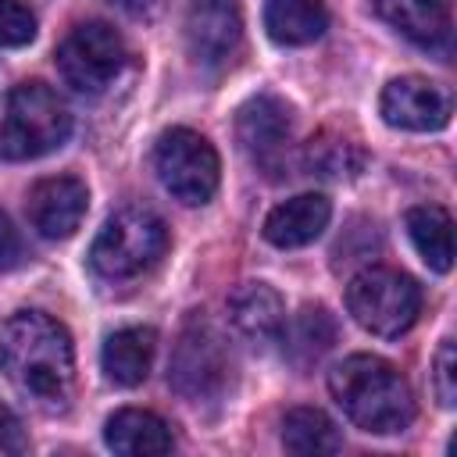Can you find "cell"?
<instances>
[{"label":"cell","instance_id":"1","mask_svg":"<svg viewBox=\"0 0 457 457\" xmlns=\"http://www.w3.org/2000/svg\"><path fill=\"white\" fill-rule=\"evenodd\" d=\"M0 386L39 414H57L75 396V346L68 328L43 311H18L0 325Z\"/></svg>","mask_w":457,"mask_h":457},{"label":"cell","instance_id":"2","mask_svg":"<svg viewBox=\"0 0 457 457\" xmlns=\"http://www.w3.org/2000/svg\"><path fill=\"white\" fill-rule=\"evenodd\" d=\"M328 393L343 414L375 436L403 432L414 421V393L396 364L378 353H350L328 371Z\"/></svg>","mask_w":457,"mask_h":457},{"label":"cell","instance_id":"3","mask_svg":"<svg viewBox=\"0 0 457 457\" xmlns=\"http://www.w3.org/2000/svg\"><path fill=\"white\" fill-rule=\"evenodd\" d=\"M232 382H236V353L225 332L211 318L189 314L171 346L168 386L189 403H214L232 389Z\"/></svg>","mask_w":457,"mask_h":457},{"label":"cell","instance_id":"4","mask_svg":"<svg viewBox=\"0 0 457 457\" xmlns=\"http://www.w3.org/2000/svg\"><path fill=\"white\" fill-rule=\"evenodd\" d=\"M71 136V111L46 82H21L7 93L0 121V157L36 161L64 146Z\"/></svg>","mask_w":457,"mask_h":457},{"label":"cell","instance_id":"5","mask_svg":"<svg viewBox=\"0 0 457 457\" xmlns=\"http://www.w3.org/2000/svg\"><path fill=\"white\" fill-rule=\"evenodd\" d=\"M168 250V225L150 207H121L104 221L89 246V268L107 282H129L150 271Z\"/></svg>","mask_w":457,"mask_h":457},{"label":"cell","instance_id":"6","mask_svg":"<svg viewBox=\"0 0 457 457\" xmlns=\"http://www.w3.org/2000/svg\"><path fill=\"white\" fill-rule=\"evenodd\" d=\"M346 311L364 332L393 339V336H403L418 321L421 289L407 271L368 264L346 286Z\"/></svg>","mask_w":457,"mask_h":457},{"label":"cell","instance_id":"7","mask_svg":"<svg viewBox=\"0 0 457 457\" xmlns=\"http://www.w3.org/2000/svg\"><path fill=\"white\" fill-rule=\"evenodd\" d=\"M154 171L179 204L200 207L218 193L221 161L207 136L193 129H168L154 146Z\"/></svg>","mask_w":457,"mask_h":457},{"label":"cell","instance_id":"8","mask_svg":"<svg viewBox=\"0 0 457 457\" xmlns=\"http://www.w3.org/2000/svg\"><path fill=\"white\" fill-rule=\"evenodd\" d=\"M125 57V39L114 25L82 21L57 46V71L75 93L96 96L121 75Z\"/></svg>","mask_w":457,"mask_h":457},{"label":"cell","instance_id":"9","mask_svg":"<svg viewBox=\"0 0 457 457\" xmlns=\"http://www.w3.org/2000/svg\"><path fill=\"white\" fill-rule=\"evenodd\" d=\"M236 139L261 171H282L293 143V107L275 93L250 96L236 114Z\"/></svg>","mask_w":457,"mask_h":457},{"label":"cell","instance_id":"10","mask_svg":"<svg viewBox=\"0 0 457 457\" xmlns=\"http://www.w3.org/2000/svg\"><path fill=\"white\" fill-rule=\"evenodd\" d=\"M382 121L403 132H439L450 125L453 96L443 82H432L425 75H400L393 79L378 96Z\"/></svg>","mask_w":457,"mask_h":457},{"label":"cell","instance_id":"11","mask_svg":"<svg viewBox=\"0 0 457 457\" xmlns=\"http://www.w3.org/2000/svg\"><path fill=\"white\" fill-rule=\"evenodd\" d=\"M182 29L193 61L204 68L228 64L243 43V14L236 0H189Z\"/></svg>","mask_w":457,"mask_h":457},{"label":"cell","instance_id":"12","mask_svg":"<svg viewBox=\"0 0 457 457\" xmlns=\"http://www.w3.org/2000/svg\"><path fill=\"white\" fill-rule=\"evenodd\" d=\"M86 207H89V189L75 175L39 179L29 189V196H25L29 225L43 239H68V236H75V228L86 218Z\"/></svg>","mask_w":457,"mask_h":457},{"label":"cell","instance_id":"13","mask_svg":"<svg viewBox=\"0 0 457 457\" xmlns=\"http://www.w3.org/2000/svg\"><path fill=\"white\" fill-rule=\"evenodd\" d=\"M371 4L389 29H396L421 50L446 54L453 39V0H371Z\"/></svg>","mask_w":457,"mask_h":457},{"label":"cell","instance_id":"14","mask_svg":"<svg viewBox=\"0 0 457 457\" xmlns=\"http://www.w3.org/2000/svg\"><path fill=\"white\" fill-rule=\"evenodd\" d=\"M225 311H228L232 332L246 339L250 346L278 343L282 325H286V303L268 282H239L228 293Z\"/></svg>","mask_w":457,"mask_h":457},{"label":"cell","instance_id":"15","mask_svg":"<svg viewBox=\"0 0 457 457\" xmlns=\"http://www.w3.org/2000/svg\"><path fill=\"white\" fill-rule=\"evenodd\" d=\"M332 218V204L321 193H296L268 211L264 218V239L278 250H296L314 243Z\"/></svg>","mask_w":457,"mask_h":457},{"label":"cell","instance_id":"16","mask_svg":"<svg viewBox=\"0 0 457 457\" xmlns=\"http://www.w3.org/2000/svg\"><path fill=\"white\" fill-rule=\"evenodd\" d=\"M104 443L121 457H161V453H171L175 436L161 414L143 407H121L107 418Z\"/></svg>","mask_w":457,"mask_h":457},{"label":"cell","instance_id":"17","mask_svg":"<svg viewBox=\"0 0 457 457\" xmlns=\"http://www.w3.org/2000/svg\"><path fill=\"white\" fill-rule=\"evenodd\" d=\"M282 350L296 371H311L339 339V325L325 303H303L282 325Z\"/></svg>","mask_w":457,"mask_h":457},{"label":"cell","instance_id":"18","mask_svg":"<svg viewBox=\"0 0 457 457\" xmlns=\"http://www.w3.org/2000/svg\"><path fill=\"white\" fill-rule=\"evenodd\" d=\"M154 353H157V332L146 325H129L104 339L100 364L114 386H139L150 375Z\"/></svg>","mask_w":457,"mask_h":457},{"label":"cell","instance_id":"19","mask_svg":"<svg viewBox=\"0 0 457 457\" xmlns=\"http://www.w3.org/2000/svg\"><path fill=\"white\" fill-rule=\"evenodd\" d=\"M264 29L282 46H307L325 36L328 7L321 0H268Z\"/></svg>","mask_w":457,"mask_h":457},{"label":"cell","instance_id":"20","mask_svg":"<svg viewBox=\"0 0 457 457\" xmlns=\"http://www.w3.org/2000/svg\"><path fill=\"white\" fill-rule=\"evenodd\" d=\"M364 164H368L364 146L357 139L336 132V129H321L303 150V168L318 179H328V182L353 179V175H361Z\"/></svg>","mask_w":457,"mask_h":457},{"label":"cell","instance_id":"21","mask_svg":"<svg viewBox=\"0 0 457 457\" xmlns=\"http://www.w3.org/2000/svg\"><path fill=\"white\" fill-rule=\"evenodd\" d=\"M407 236L432 271H450L453 264V218L439 204H418L407 211Z\"/></svg>","mask_w":457,"mask_h":457},{"label":"cell","instance_id":"22","mask_svg":"<svg viewBox=\"0 0 457 457\" xmlns=\"http://www.w3.org/2000/svg\"><path fill=\"white\" fill-rule=\"evenodd\" d=\"M282 446L289 453H300V457L339 453L343 450V436H339L336 421L325 411H318V407H293L282 418Z\"/></svg>","mask_w":457,"mask_h":457},{"label":"cell","instance_id":"23","mask_svg":"<svg viewBox=\"0 0 457 457\" xmlns=\"http://www.w3.org/2000/svg\"><path fill=\"white\" fill-rule=\"evenodd\" d=\"M36 39V14L25 0H0V46H25Z\"/></svg>","mask_w":457,"mask_h":457},{"label":"cell","instance_id":"24","mask_svg":"<svg viewBox=\"0 0 457 457\" xmlns=\"http://www.w3.org/2000/svg\"><path fill=\"white\" fill-rule=\"evenodd\" d=\"M432 389H436V400L443 407H453L457 403V343L453 339H443L439 350H436V361H432Z\"/></svg>","mask_w":457,"mask_h":457},{"label":"cell","instance_id":"25","mask_svg":"<svg viewBox=\"0 0 457 457\" xmlns=\"http://www.w3.org/2000/svg\"><path fill=\"white\" fill-rule=\"evenodd\" d=\"M25 257H29V250H25L21 232H18L14 221L0 211V271H14V268H21Z\"/></svg>","mask_w":457,"mask_h":457},{"label":"cell","instance_id":"26","mask_svg":"<svg viewBox=\"0 0 457 457\" xmlns=\"http://www.w3.org/2000/svg\"><path fill=\"white\" fill-rule=\"evenodd\" d=\"M25 450H29V436L21 421L14 418L11 407L0 403V453H25Z\"/></svg>","mask_w":457,"mask_h":457},{"label":"cell","instance_id":"27","mask_svg":"<svg viewBox=\"0 0 457 457\" xmlns=\"http://www.w3.org/2000/svg\"><path fill=\"white\" fill-rule=\"evenodd\" d=\"M107 4L121 7V11H125V14H132V18H146V14L154 11V4H157V0H107Z\"/></svg>","mask_w":457,"mask_h":457}]
</instances>
